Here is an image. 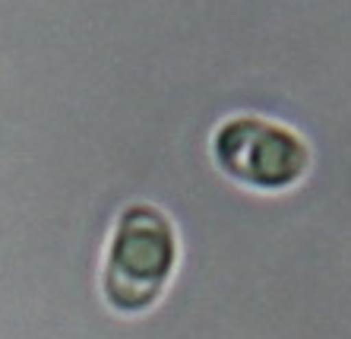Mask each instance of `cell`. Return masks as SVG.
<instances>
[{
	"label": "cell",
	"mask_w": 351,
	"mask_h": 339,
	"mask_svg": "<svg viewBox=\"0 0 351 339\" xmlns=\"http://www.w3.org/2000/svg\"><path fill=\"white\" fill-rule=\"evenodd\" d=\"M178 264V238L168 215L156 207L136 203L123 209L108 250L105 295L123 314L146 311Z\"/></svg>",
	"instance_id": "1"
},
{
	"label": "cell",
	"mask_w": 351,
	"mask_h": 339,
	"mask_svg": "<svg viewBox=\"0 0 351 339\" xmlns=\"http://www.w3.org/2000/svg\"><path fill=\"white\" fill-rule=\"evenodd\" d=\"M215 162L234 181L256 191H285L301 181L311 162L307 143L285 124L256 115H237L213 140Z\"/></svg>",
	"instance_id": "2"
}]
</instances>
